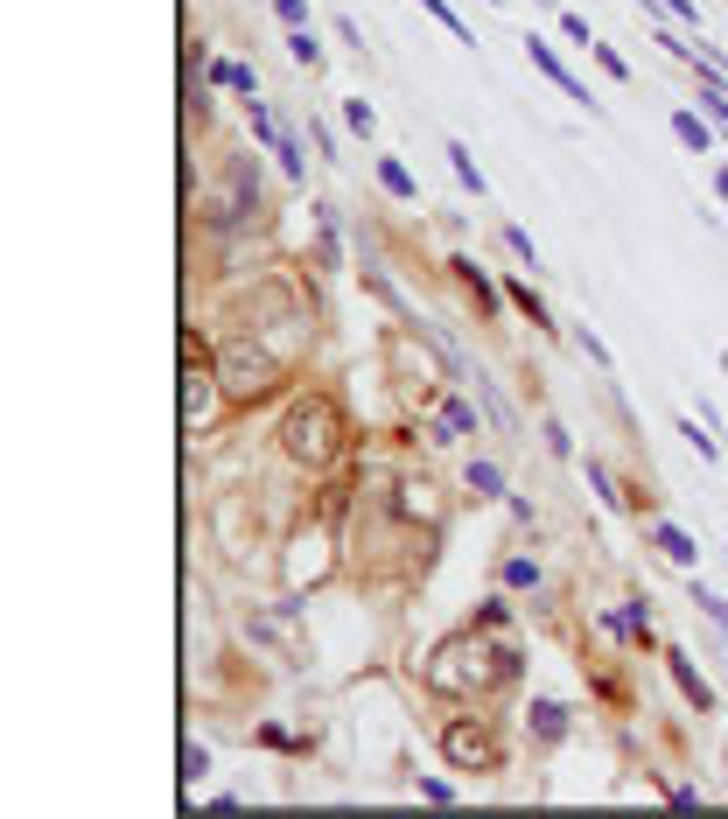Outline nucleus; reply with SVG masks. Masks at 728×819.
I'll return each mask as SVG.
<instances>
[{"label": "nucleus", "mask_w": 728, "mask_h": 819, "mask_svg": "<svg viewBox=\"0 0 728 819\" xmlns=\"http://www.w3.org/2000/svg\"><path fill=\"white\" fill-rule=\"evenodd\" d=\"M651 546H659V554H665V561H673V567H694V554H701V546H694V540H686V532H680V525H665V519H659V525H651Z\"/></svg>", "instance_id": "9"}, {"label": "nucleus", "mask_w": 728, "mask_h": 819, "mask_svg": "<svg viewBox=\"0 0 728 819\" xmlns=\"http://www.w3.org/2000/svg\"><path fill=\"white\" fill-rule=\"evenodd\" d=\"M505 295H511V309H519V316H532V330H547V336H553V330H561V322H553V309H547V301H540V295H532V288H526V280H511V288H505Z\"/></svg>", "instance_id": "12"}, {"label": "nucleus", "mask_w": 728, "mask_h": 819, "mask_svg": "<svg viewBox=\"0 0 728 819\" xmlns=\"http://www.w3.org/2000/svg\"><path fill=\"white\" fill-rule=\"evenodd\" d=\"M420 8H428V14H434V22H442V29L455 35V43H470V29H463V22H455V14H449V0H420Z\"/></svg>", "instance_id": "20"}, {"label": "nucleus", "mask_w": 728, "mask_h": 819, "mask_svg": "<svg viewBox=\"0 0 728 819\" xmlns=\"http://www.w3.org/2000/svg\"><path fill=\"white\" fill-rule=\"evenodd\" d=\"M378 182H386V189H393V197H399V203H413V197H420V182H413V176H407V168H399L393 155H386V162H378Z\"/></svg>", "instance_id": "14"}, {"label": "nucleus", "mask_w": 728, "mask_h": 819, "mask_svg": "<svg viewBox=\"0 0 728 819\" xmlns=\"http://www.w3.org/2000/svg\"><path fill=\"white\" fill-rule=\"evenodd\" d=\"M442 155H449V168H455V182H463V189H470V197H490V182H484V168H476V155H470V147H463V141H449V147H442Z\"/></svg>", "instance_id": "10"}, {"label": "nucleus", "mask_w": 728, "mask_h": 819, "mask_svg": "<svg viewBox=\"0 0 728 819\" xmlns=\"http://www.w3.org/2000/svg\"><path fill=\"white\" fill-rule=\"evenodd\" d=\"M673 14H680V22H694V29H701V8H694V0H673Z\"/></svg>", "instance_id": "28"}, {"label": "nucleus", "mask_w": 728, "mask_h": 819, "mask_svg": "<svg viewBox=\"0 0 728 819\" xmlns=\"http://www.w3.org/2000/svg\"><path fill=\"white\" fill-rule=\"evenodd\" d=\"M203 771H210V750H197V742H189V750H183V777H189V785H197Z\"/></svg>", "instance_id": "23"}, {"label": "nucleus", "mask_w": 728, "mask_h": 819, "mask_svg": "<svg viewBox=\"0 0 728 819\" xmlns=\"http://www.w3.org/2000/svg\"><path fill=\"white\" fill-rule=\"evenodd\" d=\"M715 189H721V197H728V168H721V176H715Z\"/></svg>", "instance_id": "29"}, {"label": "nucleus", "mask_w": 728, "mask_h": 819, "mask_svg": "<svg viewBox=\"0 0 728 819\" xmlns=\"http://www.w3.org/2000/svg\"><path fill=\"white\" fill-rule=\"evenodd\" d=\"M476 623H484V631H505L511 617H505V602H484V609H476Z\"/></svg>", "instance_id": "27"}, {"label": "nucleus", "mask_w": 728, "mask_h": 819, "mask_svg": "<svg viewBox=\"0 0 728 819\" xmlns=\"http://www.w3.org/2000/svg\"><path fill=\"white\" fill-rule=\"evenodd\" d=\"M665 673H673V687L694 700V715H715V687L694 673V658H686V652H665Z\"/></svg>", "instance_id": "6"}, {"label": "nucleus", "mask_w": 728, "mask_h": 819, "mask_svg": "<svg viewBox=\"0 0 728 819\" xmlns=\"http://www.w3.org/2000/svg\"><path fill=\"white\" fill-rule=\"evenodd\" d=\"M274 14L287 29H309V0H274Z\"/></svg>", "instance_id": "22"}, {"label": "nucleus", "mask_w": 728, "mask_h": 819, "mask_svg": "<svg viewBox=\"0 0 728 819\" xmlns=\"http://www.w3.org/2000/svg\"><path fill=\"white\" fill-rule=\"evenodd\" d=\"M721 756H728V750H721Z\"/></svg>", "instance_id": "31"}, {"label": "nucleus", "mask_w": 728, "mask_h": 819, "mask_svg": "<svg viewBox=\"0 0 728 819\" xmlns=\"http://www.w3.org/2000/svg\"><path fill=\"white\" fill-rule=\"evenodd\" d=\"M505 582L511 588H540V561H505Z\"/></svg>", "instance_id": "19"}, {"label": "nucleus", "mask_w": 728, "mask_h": 819, "mask_svg": "<svg viewBox=\"0 0 728 819\" xmlns=\"http://www.w3.org/2000/svg\"><path fill=\"white\" fill-rule=\"evenodd\" d=\"M574 344H582V357H588V365H596V372H609V351H603V344H596V336H588V330L574 336Z\"/></svg>", "instance_id": "25"}, {"label": "nucleus", "mask_w": 728, "mask_h": 819, "mask_svg": "<svg viewBox=\"0 0 728 819\" xmlns=\"http://www.w3.org/2000/svg\"><path fill=\"white\" fill-rule=\"evenodd\" d=\"M463 434H476V407H470V399H449L442 421L428 428V442H463Z\"/></svg>", "instance_id": "8"}, {"label": "nucleus", "mask_w": 728, "mask_h": 819, "mask_svg": "<svg viewBox=\"0 0 728 819\" xmlns=\"http://www.w3.org/2000/svg\"><path fill=\"white\" fill-rule=\"evenodd\" d=\"M505 245H511V253H519L526 266H540V245H532V239L519 232V224H505Z\"/></svg>", "instance_id": "21"}, {"label": "nucleus", "mask_w": 728, "mask_h": 819, "mask_svg": "<svg viewBox=\"0 0 728 819\" xmlns=\"http://www.w3.org/2000/svg\"><path fill=\"white\" fill-rule=\"evenodd\" d=\"M694 602H701V609H707V617H715V623H721V631H728V602H721V596H707V588H694Z\"/></svg>", "instance_id": "26"}, {"label": "nucleus", "mask_w": 728, "mask_h": 819, "mask_svg": "<svg viewBox=\"0 0 728 819\" xmlns=\"http://www.w3.org/2000/svg\"><path fill=\"white\" fill-rule=\"evenodd\" d=\"M449 266H455V280H463V288L476 295V316H490V309H497V295H490V280L476 274V259H449Z\"/></svg>", "instance_id": "13"}, {"label": "nucleus", "mask_w": 728, "mask_h": 819, "mask_svg": "<svg viewBox=\"0 0 728 819\" xmlns=\"http://www.w3.org/2000/svg\"><path fill=\"white\" fill-rule=\"evenodd\" d=\"M343 442H351V421H343V399L337 392H301L295 407L280 413V455L301 469H330Z\"/></svg>", "instance_id": "2"}, {"label": "nucleus", "mask_w": 728, "mask_h": 819, "mask_svg": "<svg viewBox=\"0 0 728 819\" xmlns=\"http://www.w3.org/2000/svg\"><path fill=\"white\" fill-rule=\"evenodd\" d=\"M210 85H232V91L253 99V70H245V64H210Z\"/></svg>", "instance_id": "17"}, {"label": "nucleus", "mask_w": 728, "mask_h": 819, "mask_svg": "<svg viewBox=\"0 0 728 819\" xmlns=\"http://www.w3.org/2000/svg\"><path fill=\"white\" fill-rule=\"evenodd\" d=\"M287 49H295V64H309V70L322 64V43H316L309 29H295V35H287Z\"/></svg>", "instance_id": "18"}, {"label": "nucleus", "mask_w": 728, "mask_h": 819, "mask_svg": "<svg viewBox=\"0 0 728 819\" xmlns=\"http://www.w3.org/2000/svg\"><path fill=\"white\" fill-rule=\"evenodd\" d=\"M526 56H532V70H540V78H553V85L567 91V99H582V106H588V91L574 85V70L561 64V56H553V43H540V35H532V43H526Z\"/></svg>", "instance_id": "7"}, {"label": "nucleus", "mask_w": 728, "mask_h": 819, "mask_svg": "<svg viewBox=\"0 0 728 819\" xmlns=\"http://www.w3.org/2000/svg\"><path fill=\"white\" fill-rule=\"evenodd\" d=\"M721 378H728V351H721Z\"/></svg>", "instance_id": "30"}, {"label": "nucleus", "mask_w": 728, "mask_h": 819, "mask_svg": "<svg viewBox=\"0 0 728 819\" xmlns=\"http://www.w3.org/2000/svg\"><path fill=\"white\" fill-rule=\"evenodd\" d=\"M519 679V644H490L484 631H455L434 644L428 658V687L434 694H455V700H476V694H497Z\"/></svg>", "instance_id": "1"}, {"label": "nucleus", "mask_w": 728, "mask_h": 819, "mask_svg": "<svg viewBox=\"0 0 728 819\" xmlns=\"http://www.w3.org/2000/svg\"><path fill=\"white\" fill-rule=\"evenodd\" d=\"M280 378H287L280 357L266 351V344H253V336H224V344H218V386H224L232 407H260V399H274Z\"/></svg>", "instance_id": "3"}, {"label": "nucleus", "mask_w": 728, "mask_h": 819, "mask_svg": "<svg viewBox=\"0 0 728 819\" xmlns=\"http://www.w3.org/2000/svg\"><path fill=\"white\" fill-rule=\"evenodd\" d=\"M526 729L540 735V742H561V735H567V708H561V700H532Z\"/></svg>", "instance_id": "11"}, {"label": "nucleus", "mask_w": 728, "mask_h": 819, "mask_svg": "<svg viewBox=\"0 0 728 819\" xmlns=\"http://www.w3.org/2000/svg\"><path fill=\"white\" fill-rule=\"evenodd\" d=\"M442 756H449V771H470V777H497L505 771V735L490 729L484 715H455V721H442Z\"/></svg>", "instance_id": "4"}, {"label": "nucleus", "mask_w": 728, "mask_h": 819, "mask_svg": "<svg viewBox=\"0 0 728 819\" xmlns=\"http://www.w3.org/2000/svg\"><path fill=\"white\" fill-rule=\"evenodd\" d=\"M673 133H680L686 147H694V155H707V126H701V112H686V106H680V112H673Z\"/></svg>", "instance_id": "15"}, {"label": "nucleus", "mask_w": 728, "mask_h": 819, "mask_svg": "<svg viewBox=\"0 0 728 819\" xmlns=\"http://www.w3.org/2000/svg\"><path fill=\"white\" fill-rule=\"evenodd\" d=\"M470 490H476V498H505V476H497V463H470Z\"/></svg>", "instance_id": "16"}, {"label": "nucleus", "mask_w": 728, "mask_h": 819, "mask_svg": "<svg viewBox=\"0 0 728 819\" xmlns=\"http://www.w3.org/2000/svg\"><path fill=\"white\" fill-rule=\"evenodd\" d=\"M588 49H596V64L609 70V78H630V64H624V56H617V49H603V43H588Z\"/></svg>", "instance_id": "24"}, {"label": "nucleus", "mask_w": 728, "mask_h": 819, "mask_svg": "<svg viewBox=\"0 0 728 819\" xmlns=\"http://www.w3.org/2000/svg\"><path fill=\"white\" fill-rule=\"evenodd\" d=\"M260 211V176H253V162H224V182L210 189V203H203V218L218 224H239V218H253Z\"/></svg>", "instance_id": "5"}]
</instances>
